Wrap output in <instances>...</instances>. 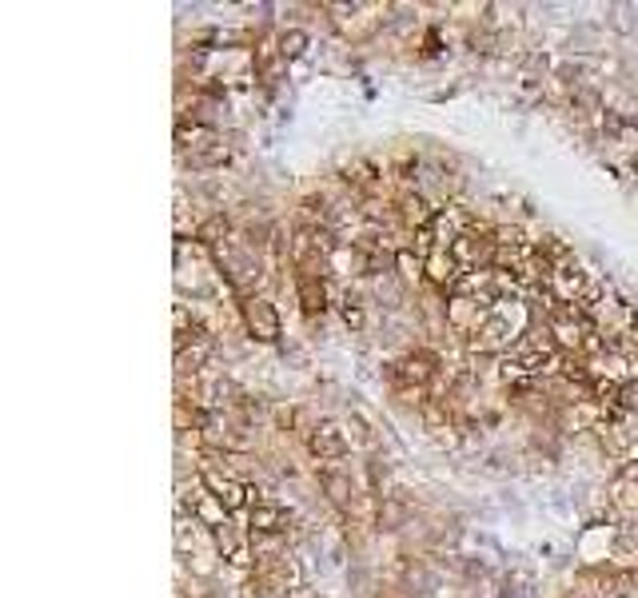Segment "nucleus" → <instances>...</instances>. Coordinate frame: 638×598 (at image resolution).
<instances>
[{
  "label": "nucleus",
  "mask_w": 638,
  "mask_h": 598,
  "mask_svg": "<svg viewBox=\"0 0 638 598\" xmlns=\"http://www.w3.org/2000/svg\"><path fill=\"white\" fill-rule=\"evenodd\" d=\"M240 324L243 331H248V339H255V343H280L284 339V319H280V307L272 304V295L255 292V295H243L240 299Z\"/></svg>",
  "instance_id": "nucleus-1"
},
{
  "label": "nucleus",
  "mask_w": 638,
  "mask_h": 598,
  "mask_svg": "<svg viewBox=\"0 0 638 598\" xmlns=\"http://www.w3.org/2000/svg\"><path fill=\"white\" fill-rule=\"evenodd\" d=\"M315 483H319V495L327 498V507H331L335 515H344V518L355 515L359 498H363V487L351 479V471H344V466H319V471H315Z\"/></svg>",
  "instance_id": "nucleus-2"
},
{
  "label": "nucleus",
  "mask_w": 638,
  "mask_h": 598,
  "mask_svg": "<svg viewBox=\"0 0 638 598\" xmlns=\"http://www.w3.org/2000/svg\"><path fill=\"white\" fill-rule=\"evenodd\" d=\"M304 443H307V455H312L319 466H335V463H344V459L351 455V439H347V431L339 423H331V419H319L315 427H307Z\"/></svg>",
  "instance_id": "nucleus-3"
},
{
  "label": "nucleus",
  "mask_w": 638,
  "mask_h": 598,
  "mask_svg": "<svg viewBox=\"0 0 638 598\" xmlns=\"http://www.w3.org/2000/svg\"><path fill=\"white\" fill-rule=\"evenodd\" d=\"M292 530V511L280 503V498H260L248 507V535H275V538H287Z\"/></svg>",
  "instance_id": "nucleus-4"
},
{
  "label": "nucleus",
  "mask_w": 638,
  "mask_h": 598,
  "mask_svg": "<svg viewBox=\"0 0 638 598\" xmlns=\"http://www.w3.org/2000/svg\"><path fill=\"white\" fill-rule=\"evenodd\" d=\"M295 299H299V311L319 324L331 307V284H327V275H295Z\"/></svg>",
  "instance_id": "nucleus-5"
},
{
  "label": "nucleus",
  "mask_w": 638,
  "mask_h": 598,
  "mask_svg": "<svg viewBox=\"0 0 638 598\" xmlns=\"http://www.w3.org/2000/svg\"><path fill=\"white\" fill-rule=\"evenodd\" d=\"M391 267H395V279L403 287H419L427 284V260L415 252L411 244H399L395 255H391Z\"/></svg>",
  "instance_id": "nucleus-6"
},
{
  "label": "nucleus",
  "mask_w": 638,
  "mask_h": 598,
  "mask_svg": "<svg viewBox=\"0 0 638 598\" xmlns=\"http://www.w3.org/2000/svg\"><path fill=\"white\" fill-rule=\"evenodd\" d=\"M275 48H280V56H284V60H299V56L312 48V36H307V28L292 24V28H284L280 36H275Z\"/></svg>",
  "instance_id": "nucleus-7"
},
{
  "label": "nucleus",
  "mask_w": 638,
  "mask_h": 598,
  "mask_svg": "<svg viewBox=\"0 0 638 598\" xmlns=\"http://www.w3.org/2000/svg\"><path fill=\"white\" fill-rule=\"evenodd\" d=\"M339 319L347 324V331H351V335H359V331L367 327V311H363V304H359L351 292L339 299Z\"/></svg>",
  "instance_id": "nucleus-8"
},
{
  "label": "nucleus",
  "mask_w": 638,
  "mask_h": 598,
  "mask_svg": "<svg viewBox=\"0 0 638 598\" xmlns=\"http://www.w3.org/2000/svg\"><path fill=\"white\" fill-rule=\"evenodd\" d=\"M295 403H284V399H275L272 403V431H292L295 427Z\"/></svg>",
  "instance_id": "nucleus-9"
}]
</instances>
